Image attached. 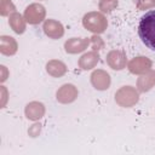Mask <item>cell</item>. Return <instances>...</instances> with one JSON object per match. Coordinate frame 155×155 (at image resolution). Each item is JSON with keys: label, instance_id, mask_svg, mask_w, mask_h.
Returning <instances> with one entry per match:
<instances>
[{"label": "cell", "instance_id": "2e32d148", "mask_svg": "<svg viewBox=\"0 0 155 155\" xmlns=\"http://www.w3.org/2000/svg\"><path fill=\"white\" fill-rule=\"evenodd\" d=\"M47 71L53 76H61L65 73V65L59 61H51L47 63Z\"/></svg>", "mask_w": 155, "mask_h": 155}, {"label": "cell", "instance_id": "4fadbf2b", "mask_svg": "<svg viewBox=\"0 0 155 155\" xmlns=\"http://www.w3.org/2000/svg\"><path fill=\"white\" fill-rule=\"evenodd\" d=\"M97 63H98V54L96 52H88V53L84 54L80 58V62H79L80 67L82 69H85V70L93 68Z\"/></svg>", "mask_w": 155, "mask_h": 155}, {"label": "cell", "instance_id": "d6986e66", "mask_svg": "<svg viewBox=\"0 0 155 155\" xmlns=\"http://www.w3.org/2000/svg\"><path fill=\"white\" fill-rule=\"evenodd\" d=\"M155 5V0H137V6L138 8H148Z\"/></svg>", "mask_w": 155, "mask_h": 155}, {"label": "cell", "instance_id": "8992f818", "mask_svg": "<svg viewBox=\"0 0 155 155\" xmlns=\"http://www.w3.org/2000/svg\"><path fill=\"white\" fill-rule=\"evenodd\" d=\"M76 94L78 91L73 85H63L57 91V99L62 103H69L76 98Z\"/></svg>", "mask_w": 155, "mask_h": 155}, {"label": "cell", "instance_id": "7a4b0ae2", "mask_svg": "<svg viewBox=\"0 0 155 155\" xmlns=\"http://www.w3.org/2000/svg\"><path fill=\"white\" fill-rule=\"evenodd\" d=\"M82 23H84L85 28H87L88 30H91L93 33H103L108 24L104 16L101 13H97V12H90V13L85 15Z\"/></svg>", "mask_w": 155, "mask_h": 155}, {"label": "cell", "instance_id": "ba28073f", "mask_svg": "<svg viewBox=\"0 0 155 155\" xmlns=\"http://www.w3.org/2000/svg\"><path fill=\"white\" fill-rule=\"evenodd\" d=\"M91 81L93 84V86L98 90H105L109 87V84H110V78L109 75L103 71V70H97L92 74L91 76Z\"/></svg>", "mask_w": 155, "mask_h": 155}, {"label": "cell", "instance_id": "5b68a950", "mask_svg": "<svg viewBox=\"0 0 155 155\" xmlns=\"http://www.w3.org/2000/svg\"><path fill=\"white\" fill-rule=\"evenodd\" d=\"M44 31L47 36H50L52 39H58L63 35V27L57 21L47 19L44 23Z\"/></svg>", "mask_w": 155, "mask_h": 155}, {"label": "cell", "instance_id": "52a82bcc", "mask_svg": "<svg viewBox=\"0 0 155 155\" xmlns=\"http://www.w3.org/2000/svg\"><path fill=\"white\" fill-rule=\"evenodd\" d=\"M150 67H151V62H150L148 58H145V57H137V58L132 59V61L128 63V69H130L132 73H136V74L144 73V71H147Z\"/></svg>", "mask_w": 155, "mask_h": 155}, {"label": "cell", "instance_id": "9c48e42d", "mask_svg": "<svg viewBox=\"0 0 155 155\" xmlns=\"http://www.w3.org/2000/svg\"><path fill=\"white\" fill-rule=\"evenodd\" d=\"M107 62L115 70H120L126 65V58L120 51H111L107 57Z\"/></svg>", "mask_w": 155, "mask_h": 155}, {"label": "cell", "instance_id": "ac0fdd59", "mask_svg": "<svg viewBox=\"0 0 155 155\" xmlns=\"http://www.w3.org/2000/svg\"><path fill=\"white\" fill-rule=\"evenodd\" d=\"M0 10H1V15H2V16H6V15H8L11 11L15 10V6L12 5L11 0H1Z\"/></svg>", "mask_w": 155, "mask_h": 155}, {"label": "cell", "instance_id": "30bf717a", "mask_svg": "<svg viewBox=\"0 0 155 155\" xmlns=\"http://www.w3.org/2000/svg\"><path fill=\"white\" fill-rule=\"evenodd\" d=\"M44 113H45V108L39 102L29 103L27 105V108H25V115L30 120H38V119H40L44 115Z\"/></svg>", "mask_w": 155, "mask_h": 155}, {"label": "cell", "instance_id": "6da1fadb", "mask_svg": "<svg viewBox=\"0 0 155 155\" xmlns=\"http://www.w3.org/2000/svg\"><path fill=\"white\" fill-rule=\"evenodd\" d=\"M138 34L143 44L155 51V10L148 11L139 21Z\"/></svg>", "mask_w": 155, "mask_h": 155}, {"label": "cell", "instance_id": "277c9868", "mask_svg": "<svg viewBox=\"0 0 155 155\" xmlns=\"http://www.w3.org/2000/svg\"><path fill=\"white\" fill-rule=\"evenodd\" d=\"M24 17L28 23L30 24H38L40 23L45 17V8L44 6L39 4H31L25 8Z\"/></svg>", "mask_w": 155, "mask_h": 155}, {"label": "cell", "instance_id": "7c38bea8", "mask_svg": "<svg viewBox=\"0 0 155 155\" xmlns=\"http://www.w3.org/2000/svg\"><path fill=\"white\" fill-rule=\"evenodd\" d=\"M88 45V40H81V39H76L73 38L69 41L65 42V51L70 52V53H76L80 51H84L86 48V46Z\"/></svg>", "mask_w": 155, "mask_h": 155}, {"label": "cell", "instance_id": "8fae6325", "mask_svg": "<svg viewBox=\"0 0 155 155\" xmlns=\"http://www.w3.org/2000/svg\"><path fill=\"white\" fill-rule=\"evenodd\" d=\"M0 51L4 54H13L17 51V44L11 36H1L0 38Z\"/></svg>", "mask_w": 155, "mask_h": 155}, {"label": "cell", "instance_id": "5bb4252c", "mask_svg": "<svg viewBox=\"0 0 155 155\" xmlns=\"http://www.w3.org/2000/svg\"><path fill=\"white\" fill-rule=\"evenodd\" d=\"M10 25H11V28L16 31V33H18V34H21V33H23L24 31V29H25V23H24V19L22 18V16L19 15V13H12L11 16H10Z\"/></svg>", "mask_w": 155, "mask_h": 155}, {"label": "cell", "instance_id": "9a60e30c", "mask_svg": "<svg viewBox=\"0 0 155 155\" xmlns=\"http://www.w3.org/2000/svg\"><path fill=\"white\" fill-rule=\"evenodd\" d=\"M155 84V71H150L144 76H140L138 80V87L140 91H148Z\"/></svg>", "mask_w": 155, "mask_h": 155}, {"label": "cell", "instance_id": "e0dca14e", "mask_svg": "<svg viewBox=\"0 0 155 155\" xmlns=\"http://www.w3.org/2000/svg\"><path fill=\"white\" fill-rule=\"evenodd\" d=\"M117 6V0H101L99 8L103 12H110Z\"/></svg>", "mask_w": 155, "mask_h": 155}, {"label": "cell", "instance_id": "3957f363", "mask_svg": "<svg viewBox=\"0 0 155 155\" xmlns=\"http://www.w3.org/2000/svg\"><path fill=\"white\" fill-rule=\"evenodd\" d=\"M138 101V93L130 86L122 87L117 93H116V102L120 105L124 107H130Z\"/></svg>", "mask_w": 155, "mask_h": 155}]
</instances>
